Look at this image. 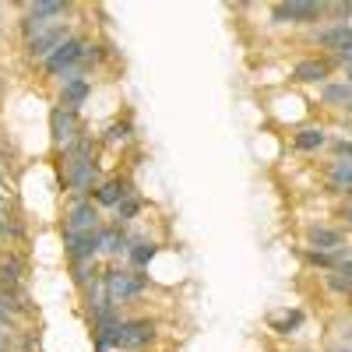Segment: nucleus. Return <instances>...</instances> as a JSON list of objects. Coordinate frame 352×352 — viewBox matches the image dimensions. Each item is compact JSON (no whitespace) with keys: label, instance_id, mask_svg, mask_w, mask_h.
I'll use <instances>...</instances> for the list:
<instances>
[{"label":"nucleus","instance_id":"obj_25","mask_svg":"<svg viewBox=\"0 0 352 352\" xmlns=\"http://www.w3.org/2000/svg\"><path fill=\"white\" fill-rule=\"evenodd\" d=\"M307 264H314V268H324V272H335V254H317V250H303Z\"/></svg>","mask_w":352,"mask_h":352},{"label":"nucleus","instance_id":"obj_14","mask_svg":"<svg viewBox=\"0 0 352 352\" xmlns=\"http://www.w3.org/2000/svg\"><path fill=\"white\" fill-rule=\"evenodd\" d=\"M131 250V236L120 229V226H102L99 229V254H106V257H120V254H127Z\"/></svg>","mask_w":352,"mask_h":352},{"label":"nucleus","instance_id":"obj_32","mask_svg":"<svg viewBox=\"0 0 352 352\" xmlns=\"http://www.w3.org/2000/svg\"><path fill=\"white\" fill-rule=\"evenodd\" d=\"M345 81H349V85H352V67H345Z\"/></svg>","mask_w":352,"mask_h":352},{"label":"nucleus","instance_id":"obj_8","mask_svg":"<svg viewBox=\"0 0 352 352\" xmlns=\"http://www.w3.org/2000/svg\"><path fill=\"white\" fill-rule=\"evenodd\" d=\"M102 229V215L96 208V201L85 204H71L64 215V232H99Z\"/></svg>","mask_w":352,"mask_h":352},{"label":"nucleus","instance_id":"obj_5","mask_svg":"<svg viewBox=\"0 0 352 352\" xmlns=\"http://www.w3.org/2000/svg\"><path fill=\"white\" fill-rule=\"evenodd\" d=\"M50 134H53V144L56 148H67V144H74L85 131H81V120H78V113L74 109H64V106H56L50 113Z\"/></svg>","mask_w":352,"mask_h":352},{"label":"nucleus","instance_id":"obj_22","mask_svg":"<svg viewBox=\"0 0 352 352\" xmlns=\"http://www.w3.org/2000/svg\"><path fill=\"white\" fill-rule=\"evenodd\" d=\"M141 208H144V201H141V197H134V194H131V197H124V201L113 208V212H116V226L138 219V215H141Z\"/></svg>","mask_w":352,"mask_h":352},{"label":"nucleus","instance_id":"obj_30","mask_svg":"<svg viewBox=\"0 0 352 352\" xmlns=\"http://www.w3.org/2000/svg\"><path fill=\"white\" fill-rule=\"evenodd\" d=\"M4 324H11V314H8L4 307H0V328H4Z\"/></svg>","mask_w":352,"mask_h":352},{"label":"nucleus","instance_id":"obj_31","mask_svg":"<svg viewBox=\"0 0 352 352\" xmlns=\"http://www.w3.org/2000/svg\"><path fill=\"white\" fill-rule=\"evenodd\" d=\"M4 349H8V338H4V335H0V352H4Z\"/></svg>","mask_w":352,"mask_h":352},{"label":"nucleus","instance_id":"obj_29","mask_svg":"<svg viewBox=\"0 0 352 352\" xmlns=\"http://www.w3.org/2000/svg\"><path fill=\"white\" fill-rule=\"evenodd\" d=\"M335 60H338L342 67H352V50H349V53H338V56H335Z\"/></svg>","mask_w":352,"mask_h":352},{"label":"nucleus","instance_id":"obj_24","mask_svg":"<svg viewBox=\"0 0 352 352\" xmlns=\"http://www.w3.org/2000/svg\"><path fill=\"white\" fill-rule=\"evenodd\" d=\"M124 141H131V124L127 120L106 127V144H124Z\"/></svg>","mask_w":352,"mask_h":352},{"label":"nucleus","instance_id":"obj_6","mask_svg":"<svg viewBox=\"0 0 352 352\" xmlns=\"http://www.w3.org/2000/svg\"><path fill=\"white\" fill-rule=\"evenodd\" d=\"M71 39V28L60 21V25H53L50 28V32H43V36H36L32 43H25V53H28V60H50V56L56 53V50H60L64 43Z\"/></svg>","mask_w":352,"mask_h":352},{"label":"nucleus","instance_id":"obj_3","mask_svg":"<svg viewBox=\"0 0 352 352\" xmlns=\"http://www.w3.org/2000/svg\"><path fill=\"white\" fill-rule=\"evenodd\" d=\"M152 338H155V320H148V317H131V320H120L113 345H116V349H144Z\"/></svg>","mask_w":352,"mask_h":352},{"label":"nucleus","instance_id":"obj_17","mask_svg":"<svg viewBox=\"0 0 352 352\" xmlns=\"http://www.w3.org/2000/svg\"><path fill=\"white\" fill-rule=\"evenodd\" d=\"M155 254H159V243H152V240H131L127 261H131L134 272H141V268H148V264L155 261Z\"/></svg>","mask_w":352,"mask_h":352},{"label":"nucleus","instance_id":"obj_15","mask_svg":"<svg viewBox=\"0 0 352 352\" xmlns=\"http://www.w3.org/2000/svg\"><path fill=\"white\" fill-rule=\"evenodd\" d=\"M88 96H92V81H88V78H74V81H64L60 85V102H56V106L78 113L88 102Z\"/></svg>","mask_w":352,"mask_h":352},{"label":"nucleus","instance_id":"obj_16","mask_svg":"<svg viewBox=\"0 0 352 352\" xmlns=\"http://www.w3.org/2000/svg\"><path fill=\"white\" fill-rule=\"evenodd\" d=\"M320 102L331 106V109H352V85L342 81H324L320 85Z\"/></svg>","mask_w":352,"mask_h":352},{"label":"nucleus","instance_id":"obj_26","mask_svg":"<svg viewBox=\"0 0 352 352\" xmlns=\"http://www.w3.org/2000/svg\"><path fill=\"white\" fill-rule=\"evenodd\" d=\"M324 285H328L331 292H352V278L342 275V272H328V275H324Z\"/></svg>","mask_w":352,"mask_h":352},{"label":"nucleus","instance_id":"obj_33","mask_svg":"<svg viewBox=\"0 0 352 352\" xmlns=\"http://www.w3.org/2000/svg\"><path fill=\"white\" fill-rule=\"evenodd\" d=\"M0 229H4V204H0Z\"/></svg>","mask_w":352,"mask_h":352},{"label":"nucleus","instance_id":"obj_19","mask_svg":"<svg viewBox=\"0 0 352 352\" xmlns=\"http://www.w3.org/2000/svg\"><path fill=\"white\" fill-rule=\"evenodd\" d=\"M25 11L39 14V18H50V21H60L71 11V4L67 0H32V4H25Z\"/></svg>","mask_w":352,"mask_h":352},{"label":"nucleus","instance_id":"obj_21","mask_svg":"<svg viewBox=\"0 0 352 352\" xmlns=\"http://www.w3.org/2000/svg\"><path fill=\"white\" fill-rule=\"evenodd\" d=\"M18 278H21V261L11 254V257L0 261V285H4V289H14Z\"/></svg>","mask_w":352,"mask_h":352},{"label":"nucleus","instance_id":"obj_7","mask_svg":"<svg viewBox=\"0 0 352 352\" xmlns=\"http://www.w3.org/2000/svg\"><path fill=\"white\" fill-rule=\"evenodd\" d=\"M64 254L71 264H92L99 257V232H64Z\"/></svg>","mask_w":352,"mask_h":352},{"label":"nucleus","instance_id":"obj_2","mask_svg":"<svg viewBox=\"0 0 352 352\" xmlns=\"http://www.w3.org/2000/svg\"><path fill=\"white\" fill-rule=\"evenodd\" d=\"M85 53H88V39H81V36H71L60 50H56L50 60L43 64V71H46V78H64L67 71H74V67H81L85 64Z\"/></svg>","mask_w":352,"mask_h":352},{"label":"nucleus","instance_id":"obj_13","mask_svg":"<svg viewBox=\"0 0 352 352\" xmlns=\"http://www.w3.org/2000/svg\"><path fill=\"white\" fill-rule=\"evenodd\" d=\"M324 184L335 194H349L352 190V159H331L324 166Z\"/></svg>","mask_w":352,"mask_h":352},{"label":"nucleus","instance_id":"obj_11","mask_svg":"<svg viewBox=\"0 0 352 352\" xmlns=\"http://www.w3.org/2000/svg\"><path fill=\"white\" fill-rule=\"evenodd\" d=\"M331 67H335V60H328V56H307V60H300L296 67H292V81H300V85H324L331 78Z\"/></svg>","mask_w":352,"mask_h":352},{"label":"nucleus","instance_id":"obj_18","mask_svg":"<svg viewBox=\"0 0 352 352\" xmlns=\"http://www.w3.org/2000/svg\"><path fill=\"white\" fill-rule=\"evenodd\" d=\"M292 144H296L300 152H317L328 144V134H324V127H300L292 134Z\"/></svg>","mask_w":352,"mask_h":352},{"label":"nucleus","instance_id":"obj_9","mask_svg":"<svg viewBox=\"0 0 352 352\" xmlns=\"http://www.w3.org/2000/svg\"><path fill=\"white\" fill-rule=\"evenodd\" d=\"M314 43L331 50V56L338 53H349L352 50V25L349 21H331L324 28H314Z\"/></svg>","mask_w":352,"mask_h":352},{"label":"nucleus","instance_id":"obj_12","mask_svg":"<svg viewBox=\"0 0 352 352\" xmlns=\"http://www.w3.org/2000/svg\"><path fill=\"white\" fill-rule=\"evenodd\" d=\"M124 197H131V180H124V176H113V180H106L92 190L96 208H116Z\"/></svg>","mask_w":352,"mask_h":352},{"label":"nucleus","instance_id":"obj_10","mask_svg":"<svg viewBox=\"0 0 352 352\" xmlns=\"http://www.w3.org/2000/svg\"><path fill=\"white\" fill-rule=\"evenodd\" d=\"M307 247L317 250V254H338L345 250V232L342 229H331V226H310L307 229Z\"/></svg>","mask_w":352,"mask_h":352},{"label":"nucleus","instance_id":"obj_4","mask_svg":"<svg viewBox=\"0 0 352 352\" xmlns=\"http://www.w3.org/2000/svg\"><path fill=\"white\" fill-rule=\"evenodd\" d=\"M320 14H324V4H314V0H292V4L272 8L275 25H310V21H320Z\"/></svg>","mask_w":352,"mask_h":352},{"label":"nucleus","instance_id":"obj_20","mask_svg":"<svg viewBox=\"0 0 352 352\" xmlns=\"http://www.w3.org/2000/svg\"><path fill=\"white\" fill-rule=\"evenodd\" d=\"M53 25H60V21H50V18H39V14H28V11H25V18H21V36H25V43H32L36 36L50 32Z\"/></svg>","mask_w":352,"mask_h":352},{"label":"nucleus","instance_id":"obj_28","mask_svg":"<svg viewBox=\"0 0 352 352\" xmlns=\"http://www.w3.org/2000/svg\"><path fill=\"white\" fill-rule=\"evenodd\" d=\"M342 219H345V226H352V190H349V204L342 208Z\"/></svg>","mask_w":352,"mask_h":352},{"label":"nucleus","instance_id":"obj_23","mask_svg":"<svg viewBox=\"0 0 352 352\" xmlns=\"http://www.w3.org/2000/svg\"><path fill=\"white\" fill-rule=\"evenodd\" d=\"M303 324V310H292L289 317H282V320H272V328L278 331V335H292V331H296Z\"/></svg>","mask_w":352,"mask_h":352},{"label":"nucleus","instance_id":"obj_27","mask_svg":"<svg viewBox=\"0 0 352 352\" xmlns=\"http://www.w3.org/2000/svg\"><path fill=\"white\" fill-rule=\"evenodd\" d=\"M335 155L338 159H352V141H335Z\"/></svg>","mask_w":352,"mask_h":352},{"label":"nucleus","instance_id":"obj_1","mask_svg":"<svg viewBox=\"0 0 352 352\" xmlns=\"http://www.w3.org/2000/svg\"><path fill=\"white\" fill-rule=\"evenodd\" d=\"M102 282H106L109 303H131V300H138L141 292L148 289V275H141V272H116V268H106V272H102Z\"/></svg>","mask_w":352,"mask_h":352}]
</instances>
